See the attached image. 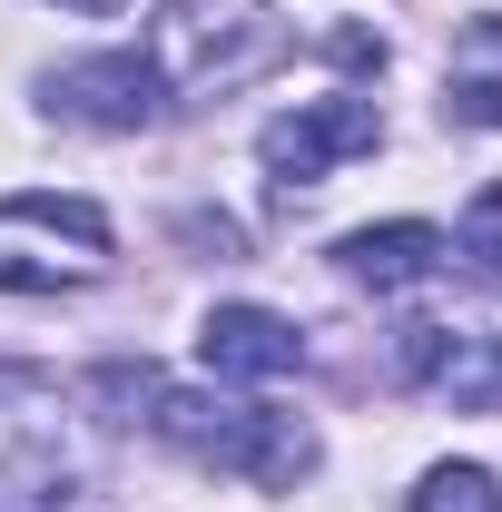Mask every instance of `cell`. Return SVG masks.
<instances>
[{
	"mask_svg": "<svg viewBox=\"0 0 502 512\" xmlns=\"http://www.w3.org/2000/svg\"><path fill=\"white\" fill-rule=\"evenodd\" d=\"M109 384H128V394L148 404V434H158V444L197 453V463L237 473V483H256V493H296L315 463H325V444H315L306 414L237 404V394H197V384H158L148 365H138V375H109Z\"/></svg>",
	"mask_w": 502,
	"mask_h": 512,
	"instance_id": "6da1fadb",
	"label": "cell"
},
{
	"mask_svg": "<svg viewBox=\"0 0 502 512\" xmlns=\"http://www.w3.org/2000/svg\"><path fill=\"white\" fill-rule=\"evenodd\" d=\"M286 50V30L247 10V0H168L148 20V60L168 79V99H197V89H237Z\"/></svg>",
	"mask_w": 502,
	"mask_h": 512,
	"instance_id": "7a4b0ae2",
	"label": "cell"
},
{
	"mask_svg": "<svg viewBox=\"0 0 502 512\" xmlns=\"http://www.w3.org/2000/svg\"><path fill=\"white\" fill-rule=\"evenodd\" d=\"M40 109L89 119V128H158L168 119V79H158L148 50H89V60H60L40 79Z\"/></svg>",
	"mask_w": 502,
	"mask_h": 512,
	"instance_id": "3957f363",
	"label": "cell"
},
{
	"mask_svg": "<svg viewBox=\"0 0 502 512\" xmlns=\"http://www.w3.org/2000/svg\"><path fill=\"white\" fill-rule=\"evenodd\" d=\"M375 138H384V109H375V99H355V89H335V99H306V109L266 119V128H256V158H266V178L306 188V178H325V168L365 158Z\"/></svg>",
	"mask_w": 502,
	"mask_h": 512,
	"instance_id": "277c9868",
	"label": "cell"
},
{
	"mask_svg": "<svg viewBox=\"0 0 502 512\" xmlns=\"http://www.w3.org/2000/svg\"><path fill=\"white\" fill-rule=\"evenodd\" d=\"M197 365L217 384H276V375H296L306 365V335L276 316V306H207V325H197Z\"/></svg>",
	"mask_w": 502,
	"mask_h": 512,
	"instance_id": "5b68a950",
	"label": "cell"
},
{
	"mask_svg": "<svg viewBox=\"0 0 502 512\" xmlns=\"http://www.w3.org/2000/svg\"><path fill=\"white\" fill-rule=\"evenodd\" d=\"M404 375L443 394L453 414H493L502 404V335H453V325H414L404 335Z\"/></svg>",
	"mask_w": 502,
	"mask_h": 512,
	"instance_id": "8992f818",
	"label": "cell"
},
{
	"mask_svg": "<svg viewBox=\"0 0 502 512\" xmlns=\"http://www.w3.org/2000/svg\"><path fill=\"white\" fill-rule=\"evenodd\" d=\"M443 256H453V237H443V227H424V217H384V227H355V237L335 247V266H345L355 286L394 296V286H424Z\"/></svg>",
	"mask_w": 502,
	"mask_h": 512,
	"instance_id": "52a82bcc",
	"label": "cell"
},
{
	"mask_svg": "<svg viewBox=\"0 0 502 512\" xmlns=\"http://www.w3.org/2000/svg\"><path fill=\"white\" fill-rule=\"evenodd\" d=\"M0 512H79V463L50 434L0 444Z\"/></svg>",
	"mask_w": 502,
	"mask_h": 512,
	"instance_id": "ba28073f",
	"label": "cell"
},
{
	"mask_svg": "<svg viewBox=\"0 0 502 512\" xmlns=\"http://www.w3.org/2000/svg\"><path fill=\"white\" fill-rule=\"evenodd\" d=\"M0 227H60V237H79L89 256H109V217H99L89 197H50V188H20V197H0Z\"/></svg>",
	"mask_w": 502,
	"mask_h": 512,
	"instance_id": "9c48e42d",
	"label": "cell"
},
{
	"mask_svg": "<svg viewBox=\"0 0 502 512\" xmlns=\"http://www.w3.org/2000/svg\"><path fill=\"white\" fill-rule=\"evenodd\" d=\"M404 512H502V483L483 473V463H434Z\"/></svg>",
	"mask_w": 502,
	"mask_h": 512,
	"instance_id": "30bf717a",
	"label": "cell"
},
{
	"mask_svg": "<svg viewBox=\"0 0 502 512\" xmlns=\"http://www.w3.org/2000/svg\"><path fill=\"white\" fill-rule=\"evenodd\" d=\"M453 119H473V128H502V79H463V89H453Z\"/></svg>",
	"mask_w": 502,
	"mask_h": 512,
	"instance_id": "8fae6325",
	"label": "cell"
},
{
	"mask_svg": "<svg viewBox=\"0 0 502 512\" xmlns=\"http://www.w3.org/2000/svg\"><path fill=\"white\" fill-rule=\"evenodd\" d=\"M60 10H89V20H109V10H128V0H60Z\"/></svg>",
	"mask_w": 502,
	"mask_h": 512,
	"instance_id": "7c38bea8",
	"label": "cell"
}]
</instances>
